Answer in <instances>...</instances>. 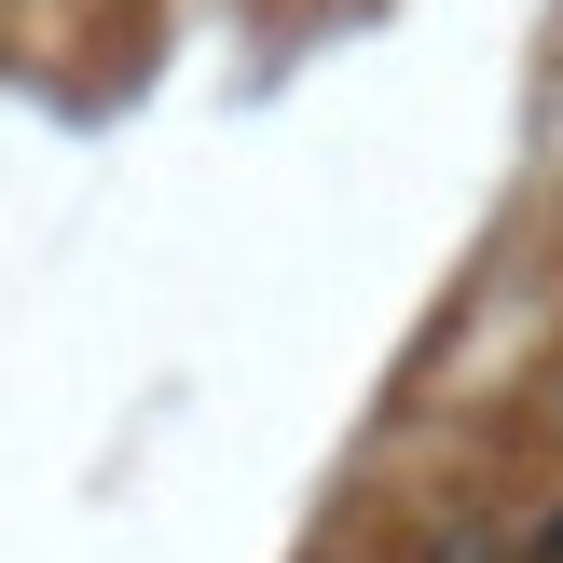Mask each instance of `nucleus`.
I'll list each match as a JSON object with an SVG mask.
<instances>
[{"label":"nucleus","mask_w":563,"mask_h":563,"mask_svg":"<svg viewBox=\"0 0 563 563\" xmlns=\"http://www.w3.org/2000/svg\"><path fill=\"white\" fill-rule=\"evenodd\" d=\"M537 563H563V509H550V522H537Z\"/></svg>","instance_id":"nucleus-1"}]
</instances>
